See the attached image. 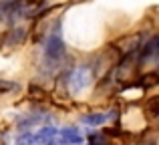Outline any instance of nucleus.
Returning <instances> with one entry per match:
<instances>
[{
    "mask_svg": "<svg viewBox=\"0 0 159 145\" xmlns=\"http://www.w3.org/2000/svg\"><path fill=\"white\" fill-rule=\"evenodd\" d=\"M62 57H65V40L58 34V30H54L48 34L47 43H44V61L51 65V63H58Z\"/></svg>",
    "mask_w": 159,
    "mask_h": 145,
    "instance_id": "obj_1",
    "label": "nucleus"
},
{
    "mask_svg": "<svg viewBox=\"0 0 159 145\" xmlns=\"http://www.w3.org/2000/svg\"><path fill=\"white\" fill-rule=\"evenodd\" d=\"M91 81H93V69L87 67H77L66 77V85H69L70 93H81L83 89H87L91 85Z\"/></svg>",
    "mask_w": 159,
    "mask_h": 145,
    "instance_id": "obj_2",
    "label": "nucleus"
},
{
    "mask_svg": "<svg viewBox=\"0 0 159 145\" xmlns=\"http://www.w3.org/2000/svg\"><path fill=\"white\" fill-rule=\"evenodd\" d=\"M151 57H159V32L155 36H151L139 51V61L141 63H143V61H149Z\"/></svg>",
    "mask_w": 159,
    "mask_h": 145,
    "instance_id": "obj_3",
    "label": "nucleus"
},
{
    "mask_svg": "<svg viewBox=\"0 0 159 145\" xmlns=\"http://www.w3.org/2000/svg\"><path fill=\"white\" fill-rule=\"evenodd\" d=\"M81 145L83 137L75 127H66V129H61V139H57V145Z\"/></svg>",
    "mask_w": 159,
    "mask_h": 145,
    "instance_id": "obj_4",
    "label": "nucleus"
},
{
    "mask_svg": "<svg viewBox=\"0 0 159 145\" xmlns=\"http://www.w3.org/2000/svg\"><path fill=\"white\" fill-rule=\"evenodd\" d=\"M24 36H26V30H24V28H12L10 32H6L4 44H6V47H16V44H20L24 40Z\"/></svg>",
    "mask_w": 159,
    "mask_h": 145,
    "instance_id": "obj_5",
    "label": "nucleus"
},
{
    "mask_svg": "<svg viewBox=\"0 0 159 145\" xmlns=\"http://www.w3.org/2000/svg\"><path fill=\"white\" fill-rule=\"evenodd\" d=\"M40 121H44V115H36V113H32V115H24V117H20L18 119V129L22 131H28L32 125H36V123H40Z\"/></svg>",
    "mask_w": 159,
    "mask_h": 145,
    "instance_id": "obj_6",
    "label": "nucleus"
},
{
    "mask_svg": "<svg viewBox=\"0 0 159 145\" xmlns=\"http://www.w3.org/2000/svg\"><path fill=\"white\" fill-rule=\"evenodd\" d=\"M54 137H57V129H54V127H43V129L34 135L36 141H40V143H44V145H47L48 141H52Z\"/></svg>",
    "mask_w": 159,
    "mask_h": 145,
    "instance_id": "obj_7",
    "label": "nucleus"
},
{
    "mask_svg": "<svg viewBox=\"0 0 159 145\" xmlns=\"http://www.w3.org/2000/svg\"><path fill=\"white\" fill-rule=\"evenodd\" d=\"M105 121H107V115H105V113H87V115H83V123H87V125H93V127L103 125Z\"/></svg>",
    "mask_w": 159,
    "mask_h": 145,
    "instance_id": "obj_8",
    "label": "nucleus"
},
{
    "mask_svg": "<svg viewBox=\"0 0 159 145\" xmlns=\"http://www.w3.org/2000/svg\"><path fill=\"white\" fill-rule=\"evenodd\" d=\"M145 113H147L149 117H159V95L147 99V103H145Z\"/></svg>",
    "mask_w": 159,
    "mask_h": 145,
    "instance_id": "obj_9",
    "label": "nucleus"
},
{
    "mask_svg": "<svg viewBox=\"0 0 159 145\" xmlns=\"http://www.w3.org/2000/svg\"><path fill=\"white\" fill-rule=\"evenodd\" d=\"M89 145H111V141H109L107 135H103V133H91L89 135Z\"/></svg>",
    "mask_w": 159,
    "mask_h": 145,
    "instance_id": "obj_10",
    "label": "nucleus"
},
{
    "mask_svg": "<svg viewBox=\"0 0 159 145\" xmlns=\"http://www.w3.org/2000/svg\"><path fill=\"white\" fill-rule=\"evenodd\" d=\"M159 83V73H147L141 77V87H151Z\"/></svg>",
    "mask_w": 159,
    "mask_h": 145,
    "instance_id": "obj_11",
    "label": "nucleus"
},
{
    "mask_svg": "<svg viewBox=\"0 0 159 145\" xmlns=\"http://www.w3.org/2000/svg\"><path fill=\"white\" fill-rule=\"evenodd\" d=\"M16 143H18V145H32V143H36V139H34V135H32V133H28V131H24L22 135H18V139H16Z\"/></svg>",
    "mask_w": 159,
    "mask_h": 145,
    "instance_id": "obj_12",
    "label": "nucleus"
},
{
    "mask_svg": "<svg viewBox=\"0 0 159 145\" xmlns=\"http://www.w3.org/2000/svg\"><path fill=\"white\" fill-rule=\"evenodd\" d=\"M18 89V85L12 81H0V93H12Z\"/></svg>",
    "mask_w": 159,
    "mask_h": 145,
    "instance_id": "obj_13",
    "label": "nucleus"
},
{
    "mask_svg": "<svg viewBox=\"0 0 159 145\" xmlns=\"http://www.w3.org/2000/svg\"><path fill=\"white\" fill-rule=\"evenodd\" d=\"M28 93H30V97H34V99H43L44 95V89H40V87H36V85H30L28 87Z\"/></svg>",
    "mask_w": 159,
    "mask_h": 145,
    "instance_id": "obj_14",
    "label": "nucleus"
},
{
    "mask_svg": "<svg viewBox=\"0 0 159 145\" xmlns=\"http://www.w3.org/2000/svg\"><path fill=\"white\" fill-rule=\"evenodd\" d=\"M0 145H6V143H4V137H2V135H0Z\"/></svg>",
    "mask_w": 159,
    "mask_h": 145,
    "instance_id": "obj_15",
    "label": "nucleus"
}]
</instances>
